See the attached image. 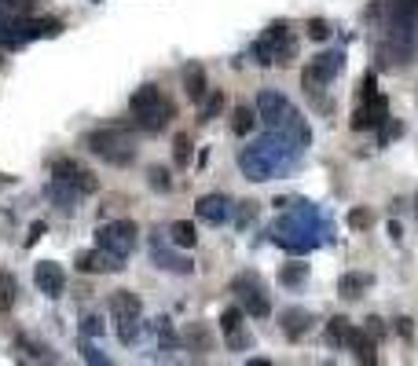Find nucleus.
<instances>
[{"label":"nucleus","instance_id":"f8f14e48","mask_svg":"<svg viewBox=\"0 0 418 366\" xmlns=\"http://www.w3.org/2000/svg\"><path fill=\"white\" fill-rule=\"evenodd\" d=\"M195 209H198V217L209 220V223H224V220L231 217V202L224 198V195H206Z\"/></svg>","mask_w":418,"mask_h":366},{"label":"nucleus","instance_id":"20e7f679","mask_svg":"<svg viewBox=\"0 0 418 366\" xmlns=\"http://www.w3.org/2000/svg\"><path fill=\"white\" fill-rule=\"evenodd\" d=\"M341 66H345V56H341V51H323V56H316L312 66H305V73H301L305 92L308 95H319V92H323V84L334 81V73Z\"/></svg>","mask_w":418,"mask_h":366},{"label":"nucleus","instance_id":"aec40b11","mask_svg":"<svg viewBox=\"0 0 418 366\" xmlns=\"http://www.w3.org/2000/svg\"><path fill=\"white\" fill-rule=\"evenodd\" d=\"M305 275H308V264H283V271H279V282L283 286H297V282H305Z\"/></svg>","mask_w":418,"mask_h":366},{"label":"nucleus","instance_id":"c756f323","mask_svg":"<svg viewBox=\"0 0 418 366\" xmlns=\"http://www.w3.org/2000/svg\"><path fill=\"white\" fill-rule=\"evenodd\" d=\"M220 106H224V92H213L209 103H206V110H202V121H213V117L220 114Z\"/></svg>","mask_w":418,"mask_h":366},{"label":"nucleus","instance_id":"a211bd4d","mask_svg":"<svg viewBox=\"0 0 418 366\" xmlns=\"http://www.w3.org/2000/svg\"><path fill=\"white\" fill-rule=\"evenodd\" d=\"M371 282H374V278L371 275H341V297H345V300H360L363 297V289H371Z\"/></svg>","mask_w":418,"mask_h":366},{"label":"nucleus","instance_id":"393cba45","mask_svg":"<svg viewBox=\"0 0 418 366\" xmlns=\"http://www.w3.org/2000/svg\"><path fill=\"white\" fill-rule=\"evenodd\" d=\"M34 4H37V0H0V12L12 15V19H19V15H26Z\"/></svg>","mask_w":418,"mask_h":366},{"label":"nucleus","instance_id":"9d476101","mask_svg":"<svg viewBox=\"0 0 418 366\" xmlns=\"http://www.w3.org/2000/svg\"><path fill=\"white\" fill-rule=\"evenodd\" d=\"M34 282H37V289H40V293L59 297L62 289H67V275H62V267H59V264L40 260V264H37V271H34Z\"/></svg>","mask_w":418,"mask_h":366},{"label":"nucleus","instance_id":"a878e982","mask_svg":"<svg viewBox=\"0 0 418 366\" xmlns=\"http://www.w3.org/2000/svg\"><path fill=\"white\" fill-rule=\"evenodd\" d=\"M147 176H151V187H154V191H169V187H173V180H169V169H162V165H154Z\"/></svg>","mask_w":418,"mask_h":366},{"label":"nucleus","instance_id":"c9c22d12","mask_svg":"<svg viewBox=\"0 0 418 366\" xmlns=\"http://www.w3.org/2000/svg\"><path fill=\"white\" fill-rule=\"evenodd\" d=\"M84 333H89V337L103 333V319H84Z\"/></svg>","mask_w":418,"mask_h":366},{"label":"nucleus","instance_id":"4be33fe9","mask_svg":"<svg viewBox=\"0 0 418 366\" xmlns=\"http://www.w3.org/2000/svg\"><path fill=\"white\" fill-rule=\"evenodd\" d=\"M253 121H257V117H253V110H250V106H239V110H235V121H231V128H235L239 136H250V132H253Z\"/></svg>","mask_w":418,"mask_h":366},{"label":"nucleus","instance_id":"cd10ccee","mask_svg":"<svg viewBox=\"0 0 418 366\" xmlns=\"http://www.w3.org/2000/svg\"><path fill=\"white\" fill-rule=\"evenodd\" d=\"M173 154H176V165H187V161H191V139L187 136H176Z\"/></svg>","mask_w":418,"mask_h":366},{"label":"nucleus","instance_id":"bb28decb","mask_svg":"<svg viewBox=\"0 0 418 366\" xmlns=\"http://www.w3.org/2000/svg\"><path fill=\"white\" fill-rule=\"evenodd\" d=\"M308 37H312V40H327L330 37V23H327V19H308Z\"/></svg>","mask_w":418,"mask_h":366},{"label":"nucleus","instance_id":"2eb2a0df","mask_svg":"<svg viewBox=\"0 0 418 366\" xmlns=\"http://www.w3.org/2000/svg\"><path fill=\"white\" fill-rule=\"evenodd\" d=\"M308 322H312V315H308L305 308H290V311H283V330H286V337H290V341L305 337Z\"/></svg>","mask_w":418,"mask_h":366},{"label":"nucleus","instance_id":"5701e85b","mask_svg":"<svg viewBox=\"0 0 418 366\" xmlns=\"http://www.w3.org/2000/svg\"><path fill=\"white\" fill-rule=\"evenodd\" d=\"M15 293H19L15 278L8 275V271H0V308H12L15 304Z\"/></svg>","mask_w":418,"mask_h":366},{"label":"nucleus","instance_id":"9b49d317","mask_svg":"<svg viewBox=\"0 0 418 366\" xmlns=\"http://www.w3.org/2000/svg\"><path fill=\"white\" fill-rule=\"evenodd\" d=\"M367 99H371V106H360V110L352 114V128H356V132H367V128L385 125V110H389V106H385V99H382L378 92L367 95Z\"/></svg>","mask_w":418,"mask_h":366},{"label":"nucleus","instance_id":"f3484780","mask_svg":"<svg viewBox=\"0 0 418 366\" xmlns=\"http://www.w3.org/2000/svg\"><path fill=\"white\" fill-rule=\"evenodd\" d=\"M352 330H356V326H352L349 319H341V315L330 319V322H327V344H330V348H338V344H345V348H349Z\"/></svg>","mask_w":418,"mask_h":366},{"label":"nucleus","instance_id":"f257e3e1","mask_svg":"<svg viewBox=\"0 0 418 366\" xmlns=\"http://www.w3.org/2000/svg\"><path fill=\"white\" fill-rule=\"evenodd\" d=\"M128 110H132V121L143 128V132H158V128H165V121L173 117V103H169L154 84H143V88L132 92Z\"/></svg>","mask_w":418,"mask_h":366},{"label":"nucleus","instance_id":"e433bc0d","mask_svg":"<svg viewBox=\"0 0 418 366\" xmlns=\"http://www.w3.org/2000/svg\"><path fill=\"white\" fill-rule=\"evenodd\" d=\"M84 355H89V363H103V355L92 348V344H84Z\"/></svg>","mask_w":418,"mask_h":366},{"label":"nucleus","instance_id":"423d86ee","mask_svg":"<svg viewBox=\"0 0 418 366\" xmlns=\"http://www.w3.org/2000/svg\"><path fill=\"white\" fill-rule=\"evenodd\" d=\"M231 289L239 293V300H242V311H246V315L264 319L268 311H272V308H268V297L261 293V278H257V275H239V278L231 282Z\"/></svg>","mask_w":418,"mask_h":366},{"label":"nucleus","instance_id":"72a5a7b5","mask_svg":"<svg viewBox=\"0 0 418 366\" xmlns=\"http://www.w3.org/2000/svg\"><path fill=\"white\" fill-rule=\"evenodd\" d=\"M40 234H45V220H37L34 228H30V234H26V245H34V242L40 239Z\"/></svg>","mask_w":418,"mask_h":366},{"label":"nucleus","instance_id":"f03ea898","mask_svg":"<svg viewBox=\"0 0 418 366\" xmlns=\"http://www.w3.org/2000/svg\"><path fill=\"white\" fill-rule=\"evenodd\" d=\"M84 147H89L95 158L111 161V165H132L136 161V147H132V139L125 136V128H95V132L84 136Z\"/></svg>","mask_w":418,"mask_h":366},{"label":"nucleus","instance_id":"473e14b6","mask_svg":"<svg viewBox=\"0 0 418 366\" xmlns=\"http://www.w3.org/2000/svg\"><path fill=\"white\" fill-rule=\"evenodd\" d=\"M396 333H400L404 341H411V333H415V326H411V319H407V315H400V319H396Z\"/></svg>","mask_w":418,"mask_h":366},{"label":"nucleus","instance_id":"b1692460","mask_svg":"<svg viewBox=\"0 0 418 366\" xmlns=\"http://www.w3.org/2000/svg\"><path fill=\"white\" fill-rule=\"evenodd\" d=\"M220 326H224V333H228V337H231V333H239V330H242V308H228V311H224V315H220Z\"/></svg>","mask_w":418,"mask_h":366},{"label":"nucleus","instance_id":"f704fd0d","mask_svg":"<svg viewBox=\"0 0 418 366\" xmlns=\"http://www.w3.org/2000/svg\"><path fill=\"white\" fill-rule=\"evenodd\" d=\"M400 132H404V125L389 121V125H385V132H382V143H389V139H393V136H400Z\"/></svg>","mask_w":418,"mask_h":366},{"label":"nucleus","instance_id":"412c9836","mask_svg":"<svg viewBox=\"0 0 418 366\" xmlns=\"http://www.w3.org/2000/svg\"><path fill=\"white\" fill-rule=\"evenodd\" d=\"M154 260H158V267H169V271H180V275L191 271V260H176V256L162 253V245H154Z\"/></svg>","mask_w":418,"mask_h":366},{"label":"nucleus","instance_id":"0eeeda50","mask_svg":"<svg viewBox=\"0 0 418 366\" xmlns=\"http://www.w3.org/2000/svg\"><path fill=\"white\" fill-rule=\"evenodd\" d=\"M51 176L62 180V183H70V187H78L81 195H95V191H100V180H95L84 165L70 161V158H59L56 165H51Z\"/></svg>","mask_w":418,"mask_h":366},{"label":"nucleus","instance_id":"dca6fc26","mask_svg":"<svg viewBox=\"0 0 418 366\" xmlns=\"http://www.w3.org/2000/svg\"><path fill=\"white\" fill-rule=\"evenodd\" d=\"M349 348L356 352V359H360V363H378V352H374V337H371L367 330H352Z\"/></svg>","mask_w":418,"mask_h":366},{"label":"nucleus","instance_id":"6ab92c4d","mask_svg":"<svg viewBox=\"0 0 418 366\" xmlns=\"http://www.w3.org/2000/svg\"><path fill=\"white\" fill-rule=\"evenodd\" d=\"M169 239H173L180 249H191V245L198 242V231H195V223H191V220H176L173 228H169Z\"/></svg>","mask_w":418,"mask_h":366},{"label":"nucleus","instance_id":"39448f33","mask_svg":"<svg viewBox=\"0 0 418 366\" xmlns=\"http://www.w3.org/2000/svg\"><path fill=\"white\" fill-rule=\"evenodd\" d=\"M136 223L132 220H114V223H106V228H100L95 231V242L100 245H106V249H114V253H121V256H128L136 249Z\"/></svg>","mask_w":418,"mask_h":366},{"label":"nucleus","instance_id":"c85d7f7f","mask_svg":"<svg viewBox=\"0 0 418 366\" xmlns=\"http://www.w3.org/2000/svg\"><path fill=\"white\" fill-rule=\"evenodd\" d=\"M154 330H158V341H162V348H173V344H176L173 326H169V319H158V322H154Z\"/></svg>","mask_w":418,"mask_h":366},{"label":"nucleus","instance_id":"1a4fd4ad","mask_svg":"<svg viewBox=\"0 0 418 366\" xmlns=\"http://www.w3.org/2000/svg\"><path fill=\"white\" fill-rule=\"evenodd\" d=\"M78 271H125V256L100 245V249L78 256Z\"/></svg>","mask_w":418,"mask_h":366},{"label":"nucleus","instance_id":"7ed1b4c3","mask_svg":"<svg viewBox=\"0 0 418 366\" xmlns=\"http://www.w3.org/2000/svg\"><path fill=\"white\" fill-rule=\"evenodd\" d=\"M139 297L128 293V289H117V293H111V315L117 322V337H121V344H136L139 337Z\"/></svg>","mask_w":418,"mask_h":366},{"label":"nucleus","instance_id":"7c9ffc66","mask_svg":"<svg viewBox=\"0 0 418 366\" xmlns=\"http://www.w3.org/2000/svg\"><path fill=\"white\" fill-rule=\"evenodd\" d=\"M349 228H356V231L371 228V212H367V209H352V212H349Z\"/></svg>","mask_w":418,"mask_h":366},{"label":"nucleus","instance_id":"6e6552de","mask_svg":"<svg viewBox=\"0 0 418 366\" xmlns=\"http://www.w3.org/2000/svg\"><path fill=\"white\" fill-rule=\"evenodd\" d=\"M257 110H261L264 125H272V128L294 125V117H297V114L290 110V103H286L279 92H261V95H257Z\"/></svg>","mask_w":418,"mask_h":366},{"label":"nucleus","instance_id":"2f4dec72","mask_svg":"<svg viewBox=\"0 0 418 366\" xmlns=\"http://www.w3.org/2000/svg\"><path fill=\"white\" fill-rule=\"evenodd\" d=\"M363 330H367L374 341H382V337H385V326H382V319H374V315L367 319V326H363Z\"/></svg>","mask_w":418,"mask_h":366},{"label":"nucleus","instance_id":"ddd939ff","mask_svg":"<svg viewBox=\"0 0 418 366\" xmlns=\"http://www.w3.org/2000/svg\"><path fill=\"white\" fill-rule=\"evenodd\" d=\"M184 92H187V99H195V103L206 99V70H202L198 62L184 66Z\"/></svg>","mask_w":418,"mask_h":366},{"label":"nucleus","instance_id":"4468645a","mask_svg":"<svg viewBox=\"0 0 418 366\" xmlns=\"http://www.w3.org/2000/svg\"><path fill=\"white\" fill-rule=\"evenodd\" d=\"M45 195H48L51 202H56V206H59L62 212H70V209H73V202H78V195H81V191H78V187H70V183H62V180H51L48 187H45Z\"/></svg>","mask_w":418,"mask_h":366}]
</instances>
